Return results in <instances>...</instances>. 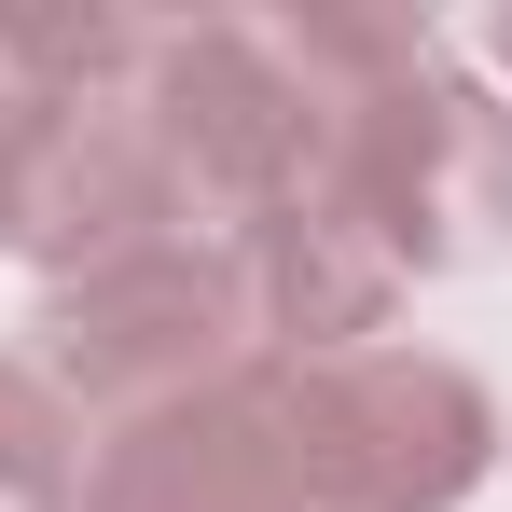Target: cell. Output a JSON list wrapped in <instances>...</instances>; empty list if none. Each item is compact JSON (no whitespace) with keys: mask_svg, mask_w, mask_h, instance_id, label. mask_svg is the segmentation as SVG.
<instances>
[{"mask_svg":"<svg viewBox=\"0 0 512 512\" xmlns=\"http://www.w3.org/2000/svg\"><path fill=\"white\" fill-rule=\"evenodd\" d=\"M14 70H28V111H14V153H0V250L28 263L42 291H70L97 263H139V250H180L167 194V153L139 125V14H0ZM208 250V236H194Z\"/></svg>","mask_w":512,"mask_h":512,"instance_id":"2","label":"cell"},{"mask_svg":"<svg viewBox=\"0 0 512 512\" xmlns=\"http://www.w3.org/2000/svg\"><path fill=\"white\" fill-rule=\"evenodd\" d=\"M263 402L305 457L319 512H471L499 471V402L443 346H333V360H263Z\"/></svg>","mask_w":512,"mask_h":512,"instance_id":"4","label":"cell"},{"mask_svg":"<svg viewBox=\"0 0 512 512\" xmlns=\"http://www.w3.org/2000/svg\"><path fill=\"white\" fill-rule=\"evenodd\" d=\"M333 111L319 194L388 250V277H485L512 250V97L443 56L429 14H263Z\"/></svg>","mask_w":512,"mask_h":512,"instance_id":"1","label":"cell"},{"mask_svg":"<svg viewBox=\"0 0 512 512\" xmlns=\"http://www.w3.org/2000/svg\"><path fill=\"white\" fill-rule=\"evenodd\" d=\"M236 291H250V333H263V360H333V346H388V305H402L388 250H374V236L346 222L319 180H305L291 208H263L250 236H236Z\"/></svg>","mask_w":512,"mask_h":512,"instance_id":"7","label":"cell"},{"mask_svg":"<svg viewBox=\"0 0 512 512\" xmlns=\"http://www.w3.org/2000/svg\"><path fill=\"white\" fill-rule=\"evenodd\" d=\"M485 56H499V70H512V0H499V14H485Z\"/></svg>","mask_w":512,"mask_h":512,"instance_id":"10","label":"cell"},{"mask_svg":"<svg viewBox=\"0 0 512 512\" xmlns=\"http://www.w3.org/2000/svg\"><path fill=\"white\" fill-rule=\"evenodd\" d=\"M84 512H319V499H305V457H291V429L263 402V374H236L208 402L97 429Z\"/></svg>","mask_w":512,"mask_h":512,"instance_id":"6","label":"cell"},{"mask_svg":"<svg viewBox=\"0 0 512 512\" xmlns=\"http://www.w3.org/2000/svg\"><path fill=\"white\" fill-rule=\"evenodd\" d=\"M125 97H139V125L167 153V194L208 250H236L263 208H291L319 180V139H333V111L305 97V70L277 56L263 14H139Z\"/></svg>","mask_w":512,"mask_h":512,"instance_id":"3","label":"cell"},{"mask_svg":"<svg viewBox=\"0 0 512 512\" xmlns=\"http://www.w3.org/2000/svg\"><path fill=\"white\" fill-rule=\"evenodd\" d=\"M97 429L56 402V374L28 346H0V512H84Z\"/></svg>","mask_w":512,"mask_h":512,"instance_id":"8","label":"cell"},{"mask_svg":"<svg viewBox=\"0 0 512 512\" xmlns=\"http://www.w3.org/2000/svg\"><path fill=\"white\" fill-rule=\"evenodd\" d=\"M28 360L56 374V402L84 429H139L167 402H208L263 374V333H250V291H236V250H139V263H97L70 291L28 305Z\"/></svg>","mask_w":512,"mask_h":512,"instance_id":"5","label":"cell"},{"mask_svg":"<svg viewBox=\"0 0 512 512\" xmlns=\"http://www.w3.org/2000/svg\"><path fill=\"white\" fill-rule=\"evenodd\" d=\"M14 111H28V70H14V42H0V153H14Z\"/></svg>","mask_w":512,"mask_h":512,"instance_id":"9","label":"cell"}]
</instances>
